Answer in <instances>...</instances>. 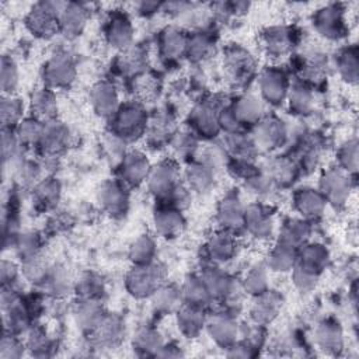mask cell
<instances>
[{
  "label": "cell",
  "mask_w": 359,
  "mask_h": 359,
  "mask_svg": "<svg viewBox=\"0 0 359 359\" xmlns=\"http://www.w3.org/2000/svg\"><path fill=\"white\" fill-rule=\"evenodd\" d=\"M273 215L262 205H250L244 209V227L255 238H268L273 231Z\"/></svg>",
  "instance_id": "ffe728a7"
},
{
  "label": "cell",
  "mask_w": 359,
  "mask_h": 359,
  "mask_svg": "<svg viewBox=\"0 0 359 359\" xmlns=\"http://www.w3.org/2000/svg\"><path fill=\"white\" fill-rule=\"evenodd\" d=\"M313 24L317 32L327 39H339L346 31L344 11L338 6H328L318 10L313 17Z\"/></svg>",
  "instance_id": "7c38bea8"
},
{
  "label": "cell",
  "mask_w": 359,
  "mask_h": 359,
  "mask_svg": "<svg viewBox=\"0 0 359 359\" xmlns=\"http://www.w3.org/2000/svg\"><path fill=\"white\" fill-rule=\"evenodd\" d=\"M29 109L32 114L31 116L36 118L43 123L53 121L57 111V102L53 91L48 87L36 90L31 97Z\"/></svg>",
  "instance_id": "d6a6232c"
},
{
  "label": "cell",
  "mask_w": 359,
  "mask_h": 359,
  "mask_svg": "<svg viewBox=\"0 0 359 359\" xmlns=\"http://www.w3.org/2000/svg\"><path fill=\"white\" fill-rule=\"evenodd\" d=\"M338 160L345 171L353 172L358 167V143L351 140L345 143L338 151Z\"/></svg>",
  "instance_id": "be15d7a7"
},
{
  "label": "cell",
  "mask_w": 359,
  "mask_h": 359,
  "mask_svg": "<svg viewBox=\"0 0 359 359\" xmlns=\"http://www.w3.org/2000/svg\"><path fill=\"white\" fill-rule=\"evenodd\" d=\"M76 79V65L67 52L53 53L43 66V81L50 90L67 88Z\"/></svg>",
  "instance_id": "8992f818"
},
{
  "label": "cell",
  "mask_w": 359,
  "mask_h": 359,
  "mask_svg": "<svg viewBox=\"0 0 359 359\" xmlns=\"http://www.w3.org/2000/svg\"><path fill=\"white\" fill-rule=\"evenodd\" d=\"M254 303L251 306V320L252 323L258 324V325H266L269 323H272L282 307V297L273 292V290H265L261 294L254 296Z\"/></svg>",
  "instance_id": "d6986e66"
},
{
  "label": "cell",
  "mask_w": 359,
  "mask_h": 359,
  "mask_svg": "<svg viewBox=\"0 0 359 359\" xmlns=\"http://www.w3.org/2000/svg\"><path fill=\"white\" fill-rule=\"evenodd\" d=\"M171 144H172V147L175 149V151L178 154H189L196 149L198 142H196L194 133L181 132V133L174 135V137L171 140Z\"/></svg>",
  "instance_id": "e7e4bbea"
},
{
  "label": "cell",
  "mask_w": 359,
  "mask_h": 359,
  "mask_svg": "<svg viewBox=\"0 0 359 359\" xmlns=\"http://www.w3.org/2000/svg\"><path fill=\"white\" fill-rule=\"evenodd\" d=\"M27 351L32 356L43 358L50 356L53 351V341L46 334V331L41 327H32L27 331V339H25Z\"/></svg>",
  "instance_id": "7bdbcfd3"
},
{
  "label": "cell",
  "mask_w": 359,
  "mask_h": 359,
  "mask_svg": "<svg viewBox=\"0 0 359 359\" xmlns=\"http://www.w3.org/2000/svg\"><path fill=\"white\" fill-rule=\"evenodd\" d=\"M201 278L203 279L212 299L230 300L234 296V292L237 290L234 279L229 273L217 268H209L203 271Z\"/></svg>",
  "instance_id": "d4e9b609"
},
{
  "label": "cell",
  "mask_w": 359,
  "mask_h": 359,
  "mask_svg": "<svg viewBox=\"0 0 359 359\" xmlns=\"http://www.w3.org/2000/svg\"><path fill=\"white\" fill-rule=\"evenodd\" d=\"M41 286L53 296H63L70 287L69 275L63 268L50 266L45 279L42 280Z\"/></svg>",
  "instance_id": "f5cc1de1"
},
{
  "label": "cell",
  "mask_w": 359,
  "mask_h": 359,
  "mask_svg": "<svg viewBox=\"0 0 359 359\" xmlns=\"http://www.w3.org/2000/svg\"><path fill=\"white\" fill-rule=\"evenodd\" d=\"M293 203L296 210L306 219H317L324 210L327 201L323 194L313 188H302L296 191L293 196Z\"/></svg>",
  "instance_id": "484cf974"
},
{
  "label": "cell",
  "mask_w": 359,
  "mask_h": 359,
  "mask_svg": "<svg viewBox=\"0 0 359 359\" xmlns=\"http://www.w3.org/2000/svg\"><path fill=\"white\" fill-rule=\"evenodd\" d=\"M150 170V163L142 151H128L121 160V181L125 185H139L147 180Z\"/></svg>",
  "instance_id": "2e32d148"
},
{
  "label": "cell",
  "mask_w": 359,
  "mask_h": 359,
  "mask_svg": "<svg viewBox=\"0 0 359 359\" xmlns=\"http://www.w3.org/2000/svg\"><path fill=\"white\" fill-rule=\"evenodd\" d=\"M243 289L252 294H261L265 290H268V268L262 264H257L254 266H251L243 279Z\"/></svg>",
  "instance_id": "c3c4849f"
},
{
  "label": "cell",
  "mask_w": 359,
  "mask_h": 359,
  "mask_svg": "<svg viewBox=\"0 0 359 359\" xmlns=\"http://www.w3.org/2000/svg\"><path fill=\"white\" fill-rule=\"evenodd\" d=\"M299 264L311 268L317 272H321L328 262V251L323 244L310 243L303 244L300 250H297V261Z\"/></svg>",
  "instance_id": "f35d334b"
},
{
  "label": "cell",
  "mask_w": 359,
  "mask_h": 359,
  "mask_svg": "<svg viewBox=\"0 0 359 359\" xmlns=\"http://www.w3.org/2000/svg\"><path fill=\"white\" fill-rule=\"evenodd\" d=\"M18 278V266L10 259H3L0 264L1 285H13Z\"/></svg>",
  "instance_id": "03108f58"
},
{
  "label": "cell",
  "mask_w": 359,
  "mask_h": 359,
  "mask_svg": "<svg viewBox=\"0 0 359 359\" xmlns=\"http://www.w3.org/2000/svg\"><path fill=\"white\" fill-rule=\"evenodd\" d=\"M98 202L111 216L125 215L129 205L126 185L118 180L104 182L98 191Z\"/></svg>",
  "instance_id": "ba28073f"
},
{
  "label": "cell",
  "mask_w": 359,
  "mask_h": 359,
  "mask_svg": "<svg viewBox=\"0 0 359 359\" xmlns=\"http://www.w3.org/2000/svg\"><path fill=\"white\" fill-rule=\"evenodd\" d=\"M286 136L287 130L285 123L276 116H266L257 123L252 139L257 147L264 150H273L285 143Z\"/></svg>",
  "instance_id": "9c48e42d"
},
{
  "label": "cell",
  "mask_w": 359,
  "mask_h": 359,
  "mask_svg": "<svg viewBox=\"0 0 359 359\" xmlns=\"http://www.w3.org/2000/svg\"><path fill=\"white\" fill-rule=\"evenodd\" d=\"M262 98L271 105H280L289 93V79L279 67L265 69L258 80Z\"/></svg>",
  "instance_id": "52a82bcc"
},
{
  "label": "cell",
  "mask_w": 359,
  "mask_h": 359,
  "mask_svg": "<svg viewBox=\"0 0 359 359\" xmlns=\"http://www.w3.org/2000/svg\"><path fill=\"white\" fill-rule=\"evenodd\" d=\"M151 297L154 310L161 314L177 311L182 302L181 289L174 286H161Z\"/></svg>",
  "instance_id": "f6af8a7d"
},
{
  "label": "cell",
  "mask_w": 359,
  "mask_h": 359,
  "mask_svg": "<svg viewBox=\"0 0 359 359\" xmlns=\"http://www.w3.org/2000/svg\"><path fill=\"white\" fill-rule=\"evenodd\" d=\"M73 314L79 327L87 332H91L105 316V311L100 300L80 299L74 307Z\"/></svg>",
  "instance_id": "f546056e"
},
{
  "label": "cell",
  "mask_w": 359,
  "mask_h": 359,
  "mask_svg": "<svg viewBox=\"0 0 359 359\" xmlns=\"http://www.w3.org/2000/svg\"><path fill=\"white\" fill-rule=\"evenodd\" d=\"M215 50V43L213 39L205 34V32H195L188 36V43H187V55L192 62H203Z\"/></svg>",
  "instance_id": "ee69618b"
},
{
  "label": "cell",
  "mask_w": 359,
  "mask_h": 359,
  "mask_svg": "<svg viewBox=\"0 0 359 359\" xmlns=\"http://www.w3.org/2000/svg\"><path fill=\"white\" fill-rule=\"evenodd\" d=\"M210 338L220 346H231L238 337V327L236 318L230 313H216L206 318L205 324Z\"/></svg>",
  "instance_id": "30bf717a"
},
{
  "label": "cell",
  "mask_w": 359,
  "mask_h": 359,
  "mask_svg": "<svg viewBox=\"0 0 359 359\" xmlns=\"http://www.w3.org/2000/svg\"><path fill=\"white\" fill-rule=\"evenodd\" d=\"M164 278V268L156 262L135 265L125 278V286L136 299L151 297L163 286Z\"/></svg>",
  "instance_id": "3957f363"
},
{
  "label": "cell",
  "mask_w": 359,
  "mask_h": 359,
  "mask_svg": "<svg viewBox=\"0 0 359 359\" xmlns=\"http://www.w3.org/2000/svg\"><path fill=\"white\" fill-rule=\"evenodd\" d=\"M262 43L268 55L272 57H282L294 43V32L287 27H269L262 32Z\"/></svg>",
  "instance_id": "cb8c5ba5"
},
{
  "label": "cell",
  "mask_w": 359,
  "mask_h": 359,
  "mask_svg": "<svg viewBox=\"0 0 359 359\" xmlns=\"http://www.w3.org/2000/svg\"><path fill=\"white\" fill-rule=\"evenodd\" d=\"M188 36L178 28H165L158 39L160 55L165 60H175L187 52Z\"/></svg>",
  "instance_id": "4dcf8cb0"
},
{
  "label": "cell",
  "mask_w": 359,
  "mask_h": 359,
  "mask_svg": "<svg viewBox=\"0 0 359 359\" xmlns=\"http://www.w3.org/2000/svg\"><path fill=\"white\" fill-rule=\"evenodd\" d=\"M146 181L149 191L156 198L167 202L181 187L178 165L171 160H164L151 167Z\"/></svg>",
  "instance_id": "5b68a950"
},
{
  "label": "cell",
  "mask_w": 359,
  "mask_h": 359,
  "mask_svg": "<svg viewBox=\"0 0 359 359\" xmlns=\"http://www.w3.org/2000/svg\"><path fill=\"white\" fill-rule=\"evenodd\" d=\"M63 6L65 3L45 1L35 4L25 17V27L36 38H52L57 31H60L59 14Z\"/></svg>",
  "instance_id": "277c9868"
},
{
  "label": "cell",
  "mask_w": 359,
  "mask_h": 359,
  "mask_svg": "<svg viewBox=\"0 0 359 359\" xmlns=\"http://www.w3.org/2000/svg\"><path fill=\"white\" fill-rule=\"evenodd\" d=\"M226 143H227V149L237 157L241 160H248L251 158V156L255 151V142L252 137H248L247 135L241 133V132H233V133H227L226 137Z\"/></svg>",
  "instance_id": "db71d44e"
},
{
  "label": "cell",
  "mask_w": 359,
  "mask_h": 359,
  "mask_svg": "<svg viewBox=\"0 0 359 359\" xmlns=\"http://www.w3.org/2000/svg\"><path fill=\"white\" fill-rule=\"evenodd\" d=\"M273 182H290L294 177V165L286 158H276L269 163L268 174Z\"/></svg>",
  "instance_id": "6125c7cd"
},
{
  "label": "cell",
  "mask_w": 359,
  "mask_h": 359,
  "mask_svg": "<svg viewBox=\"0 0 359 359\" xmlns=\"http://www.w3.org/2000/svg\"><path fill=\"white\" fill-rule=\"evenodd\" d=\"M76 290L77 294H80V299L101 300V296L104 294V285L98 276L93 273H86L80 278V280H77Z\"/></svg>",
  "instance_id": "6f0895ef"
},
{
  "label": "cell",
  "mask_w": 359,
  "mask_h": 359,
  "mask_svg": "<svg viewBox=\"0 0 359 359\" xmlns=\"http://www.w3.org/2000/svg\"><path fill=\"white\" fill-rule=\"evenodd\" d=\"M206 252L209 258L217 264L233 259L237 252V241L234 234L226 230H220L219 233L213 234L206 244Z\"/></svg>",
  "instance_id": "83f0119b"
},
{
  "label": "cell",
  "mask_w": 359,
  "mask_h": 359,
  "mask_svg": "<svg viewBox=\"0 0 359 359\" xmlns=\"http://www.w3.org/2000/svg\"><path fill=\"white\" fill-rule=\"evenodd\" d=\"M182 300L188 304H194L198 307H203L212 300V296L203 282V279L199 276H189L185 283L181 287Z\"/></svg>",
  "instance_id": "ab89813d"
},
{
  "label": "cell",
  "mask_w": 359,
  "mask_h": 359,
  "mask_svg": "<svg viewBox=\"0 0 359 359\" xmlns=\"http://www.w3.org/2000/svg\"><path fill=\"white\" fill-rule=\"evenodd\" d=\"M146 135L149 143L154 147L170 143L175 135L174 132V118L170 114L156 115L147 125Z\"/></svg>",
  "instance_id": "e575fe53"
},
{
  "label": "cell",
  "mask_w": 359,
  "mask_h": 359,
  "mask_svg": "<svg viewBox=\"0 0 359 359\" xmlns=\"http://www.w3.org/2000/svg\"><path fill=\"white\" fill-rule=\"evenodd\" d=\"M149 121L144 108L137 102H126L112 115L111 133L123 142L135 140L146 133Z\"/></svg>",
  "instance_id": "7a4b0ae2"
},
{
  "label": "cell",
  "mask_w": 359,
  "mask_h": 359,
  "mask_svg": "<svg viewBox=\"0 0 359 359\" xmlns=\"http://www.w3.org/2000/svg\"><path fill=\"white\" fill-rule=\"evenodd\" d=\"M118 67L128 76H137L143 73L146 67V52L140 46H129L123 49L118 59Z\"/></svg>",
  "instance_id": "b9f144b4"
},
{
  "label": "cell",
  "mask_w": 359,
  "mask_h": 359,
  "mask_svg": "<svg viewBox=\"0 0 359 359\" xmlns=\"http://www.w3.org/2000/svg\"><path fill=\"white\" fill-rule=\"evenodd\" d=\"M20 81V72L15 60L11 56L4 55L0 65V87L3 94H14Z\"/></svg>",
  "instance_id": "816d5d0a"
},
{
  "label": "cell",
  "mask_w": 359,
  "mask_h": 359,
  "mask_svg": "<svg viewBox=\"0 0 359 359\" xmlns=\"http://www.w3.org/2000/svg\"><path fill=\"white\" fill-rule=\"evenodd\" d=\"M43 122L38 121L34 116L24 118L15 128V135L21 146L38 144L43 132Z\"/></svg>",
  "instance_id": "681fc988"
},
{
  "label": "cell",
  "mask_w": 359,
  "mask_h": 359,
  "mask_svg": "<svg viewBox=\"0 0 359 359\" xmlns=\"http://www.w3.org/2000/svg\"><path fill=\"white\" fill-rule=\"evenodd\" d=\"M220 107H217V102L213 101H203L198 104L191 115V125L194 130L205 137H212L220 130L219 125V112Z\"/></svg>",
  "instance_id": "8fae6325"
},
{
  "label": "cell",
  "mask_w": 359,
  "mask_h": 359,
  "mask_svg": "<svg viewBox=\"0 0 359 359\" xmlns=\"http://www.w3.org/2000/svg\"><path fill=\"white\" fill-rule=\"evenodd\" d=\"M309 234H310V226L306 220L290 219L283 224L280 230L279 241L299 250L309 238Z\"/></svg>",
  "instance_id": "60d3db41"
},
{
  "label": "cell",
  "mask_w": 359,
  "mask_h": 359,
  "mask_svg": "<svg viewBox=\"0 0 359 359\" xmlns=\"http://www.w3.org/2000/svg\"><path fill=\"white\" fill-rule=\"evenodd\" d=\"M296 261H297V248L278 241V244L271 250L268 255L266 268L275 272H287V271H292Z\"/></svg>",
  "instance_id": "74e56055"
},
{
  "label": "cell",
  "mask_w": 359,
  "mask_h": 359,
  "mask_svg": "<svg viewBox=\"0 0 359 359\" xmlns=\"http://www.w3.org/2000/svg\"><path fill=\"white\" fill-rule=\"evenodd\" d=\"M60 198V184L56 178H43L34 185L32 203L39 210L52 209Z\"/></svg>",
  "instance_id": "d590c367"
},
{
  "label": "cell",
  "mask_w": 359,
  "mask_h": 359,
  "mask_svg": "<svg viewBox=\"0 0 359 359\" xmlns=\"http://www.w3.org/2000/svg\"><path fill=\"white\" fill-rule=\"evenodd\" d=\"M244 209L237 195H226L217 206V222L222 230L237 231L244 227Z\"/></svg>",
  "instance_id": "603a6c76"
},
{
  "label": "cell",
  "mask_w": 359,
  "mask_h": 359,
  "mask_svg": "<svg viewBox=\"0 0 359 359\" xmlns=\"http://www.w3.org/2000/svg\"><path fill=\"white\" fill-rule=\"evenodd\" d=\"M156 356L178 358V356H182V352H181V349H180L177 345H174V344H163Z\"/></svg>",
  "instance_id": "003e7915"
},
{
  "label": "cell",
  "mask_w": 359,
  "mask_h": 359,
  "mask_svg": "<svg viewBox=\"0 0 359 359\" xmlns=\"http://www.w3.org/2000/svg\"><path fill=\"white\" fill-rule=\"evenodd\" d=\"M25 342L20 339L18 335L4 332L0 344V358L1 359H20L25 353Z\"/></svg>",
  "instance_id": "94428289"
},
{
  "label": "cell",
  "mask_w": 359,
  "mask_h": 359,
  "mask_svg": "<svg viewBox=\"0 0 359 359\" xmlns=\"http://www.w3.org/2000/svg\"><path fill=\"white\" fill-rule=\"evenodd\" d=\"M105 38L108 43L116 49H126L130 46L133 39V27L129 17L115 10L109 14L105 24Z\"/></svg>",
  "instance_id": "4fadbf2b"
},
{
  "label": "cell",
  "mask_w": 359,
  "mask_h": 359,
  "mask_svg": "<svg viewBox=\"0 0 359 359\" xmlns=\"http://www.w3.org/2000/svg\"><path fill=\"white\" fill-rule=\"evenodd\" d=\"M287 101H289V108L294 114H307L311 111L313 107V93L311 88L304 86V84H296L289 88L287 93Z\"/></svg>",
  "instance_id": "f907efd6"
},
{
  "label": "cell",
  "mask_w": 359,
  "mask_h": 359,
  "mask_svg": "<svg viewBox=\"0 0 359 359\" xmlns=\"http://www.w3.org/2000/svg\"><path fill=\"white\" fill-rule=\"evenodd\" d=\"M90 102L97 115L109 118L119 108V97L115 86L109 81L97 83L90 93Z\"/></svg>",
  "instance_id": "44dd1931"
},
{
  "label": "cell",
  "mask_w": 359,
  "mask_h": 359,
  "mask_svg": "<svg viewBox=\"0 0 359 359\" xmlns=\"http://www.w3.org/2000/svg\"><path fill=\"white\" fill-rule=\"evenodd\" d=\"M156 251L154 240L147 234H142L129 247V258L135 265L150 264L154 262Z\"/></svg>",
  "instance_id": "bcb514c9"
},
{
  "label": "cell",
  "mask_w": 359,
  "mask_h": 359,
  "mask_svg": "<svg viewBox=\"0 0 359 359\" xmlns=\"http://www.w3.org/2000/svg\"><path fill=\"white\" fill-rule=\"evenodd\" d=\"M163 345L161 334L151 327L140 328L133 338V348L140 355H157Z\"/></svg>",
  "instance_id": "7dc6e473"
},
{
  "label": "cell",
  "mask_w": 359,
  "mask_h": 359,
  "mask_svg": "<svg viewBox=\"0 0 359 359\" xmlns=\"http://www.w3.org/2000/svg\"><path fill=\"white\" fill-rule=\"evenodd\" d=\"M70 142V133L67 126L56 119L43 125V132L38 146L46 156H57L63 153Z\"/></svg>",
  "instance_id": "e0dca14e"
},
{
  "label": "cell",
  "mask_w": 359,
  "mask_h": 359,
  "mask_svg": "<svg viewBox=\"0 0 359 359\" xmlns=\"http://www.w3.org/2000/svg\"><path fill=\"white\" fill-rule=\"evenodd\" d=\"M24 115V101L15 94H3L0 101V119L3 128L15 129L22 121Z\"/></svg>",
  "instance_id": "8d00e7d4"
},
{
  "label": "cell",
  "mask_w": 359,
  "mask_h": 359,
  "mask_svg": "<svg viewBox=\"0 0 359 359\" xmlns=\"http://www.w3.org/2000/svg\"><path fill=\"white\" fill-rule=\"evenodd\" d=\"M230 109L240 125L258 123L262 116V104L257 97H254L251 94L240 95L233 102Z\"/></svg>",
  "instance_id": "836d02e7"
},
{
  "label": "cell",
  "mask_w": 359,
  "mask_h": 359,
  "mask_svg": "<svg viewBox=\"0 0 359 359\" xmlns=\"http://www.w3.org/2000/svg\"><path fill=\"white\" fill-rule=\"evenodd\" d=\"M13 168H14V177L15 181L20 182L21 185H36V180L39 177V167L36 163L29 161V160H24V158H18L17 161L13 163Z\"/></svg>",
  "instance_id": "91938a15"
},
{
  "label": "cell",
  "mask_w": 359,
  "mask_h": 359,
  "mask_svg": "<svg viewBox=\"0 0 359 359\" xmlns=\"http://www.w3.org/2000/svg\"><path fill=\"white\" fill-rule=\"evenodd\" d=\"M337 67L339 74L346 80L355 83L358 79V53L356 49L349 48L339 53L337 59Z\"/></svg>",
  "instance_id": "680465c9"
},
{
  "label": "cell",
  "mask_w": 359,
  "mask_h": 359,
  "mask_svg": "<svg viewBox=\"0 0 359 359\" xmlns=\"http://www.w3.org/2000/svg\"><path fill=\"white\" fill-rule=\"evenodd\" d=\"M223 66L229 77L236 83H244L254 73V59L241 46H231L226 50Z\"/></svg>",
  "instance_id": "5bb4252c"
},
{
  "label": "cell",
  "mask_w": 359,
  "mask_h": 359,
  "mask_svg": "<svg viewBox=\"0 0 359 359\" xmlns=\"http://www.w3.org/2000/svg\"><path fill=\"white\" fill-rule=\"evenodd\" d=\"M153 222L156 231L165 238L177 237L178 234H181L185 226V220L181 210L168 203H163L158 209H156Z\"/></svg>",
  "instance_id": "7402d4cb"
},
{
  "label": "cell",
  "mask_w": 359,
  "mask_h": 359,
  "mask_svg": "<svg viewBox=\"0 0 359 359\" xmlns=\"http://www.w3.org/2000/svg\"><path fill=\"white\" fill-rule=\"evenodd\" d=\"M318 276L320 272L307 268L299 262L294 264V266L292 268V280L294 283V286L300 290V292H310L316 287L317 282H318Z\"/></svg>",
  "instance_id": "9f6ffc18"
},
{
  "label": "cell",
  "mask_w": 359,
  "mask_h": 359,
  "mask_svg": "<svg viewBox=\"0 0 359 359\" xmlns=\"http://www.w3.org/2000/svg\"><path fill=\"white\" fill-rule=\"evenodd\" d=\"M314 341L317 346L327 353L338 352L342 348L344 341L339 324L331 320H324L314 331Z\"/></svg>",
  "instance_id": "1f68e13d"
},
{
  "label": "cell",
  "mask_w": 359,
  "mask_h": 359,
  "mask_svg": "<svg viewBox=\"0 0 359 359\" xmlns=\"http://www.w3.org/2000/svg\"><path fill=\"white\" fill-rule=\"evenodd\" d=\"M90 334L94 344H97L98 346L115 348L123 339L125 324L119 316L105 313V316Z\"/></svg>",
  "instance_id": "9a60e30c"
},
{
  "label": "cell",
  "mask_w": 359,
  "mask_h": 359,
  "mask_svg": "<svg viewBox=\"0 0 359 359\" xmlns=\"http://www.w3.org/2000/svg\"><path fill=\"white\" fill-rule=\"evenodd\" d=\"M223 164L222 153L219 149H208L203 154L191 163L185 171V180L188 189L205 194L212 189L216 181V175L219 172L220 165Z\"/></svg>",
  "instance_id": "6da1fadb"
},
{
  "label": "cell",
  "mask_w": 359,
  "mask_h": 359,
  "mask_svg": "<svg viewBox=\"0 0 359 359\" xmlns=\"http://www.w3.org/2000/svg\"><path fill=\"white\" fill-rule=\"evenodd\" d=\"M88 18V10L80 3H65L59 14L60 31L67 36L80 35L86 27Z\"/></svg>",
  "instance_id": "4316f807"
},
{
  "label": "cell",
  "mask_w": 359,
  "mask_h": 359,
  "mask_svg": "<svg viewBox=\"0 0 359 359\" xmlns=\"http://www.w3.org/2000/svg\"><path fill=\"white\" fill-rule=\"evenodd\" d=\"M205 324L206 318L203 316L202 307L185 303L177 310V325L181 334H184L185 337H196L203 330Z\"/></svg>",
  "instance_id": "f1b7e54d"
},
{
  "label": "cell",
  "mask_w": 359,
  "mask_h": 359,
  "mask_svg": "<svg viewBox=\"0 0 359 359\" xmlns=\"http://www.w3.org/2000/svg\"><path fill=\"white\" fill-rule=\"evenodd\" d=\"M320 192L327 202L334 205H342L346 202L349 195L348 177L339 170H328L320 178Z\"/></svg>",
  "instance_id": "ac0fdd59"
},
{
  "label": "cell",
  "mask_w": 359,
  "mask_h": 359,
  "mask_svg": "<svg viewBox=\"0 0 359 359\" xmlns=\"http://www.w3.org/2000/svg\"><path fill=\"white\" fill-rule=\"evenodd\" d=\"M13 247L15 248V252L21 258V261H27L29 258L39 255L41 238L36 233H32V231L20 233L15 237Z\"/></svg>",
  "instance_id": "11a10c76"
}]
</instances>
